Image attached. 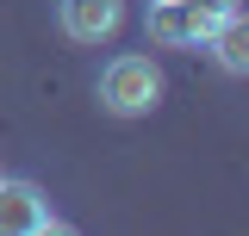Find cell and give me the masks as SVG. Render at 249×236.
<instances>
[{"instance_id":"6","label":"cell","mask_w":249,"mask_h":236,"mask_svg":"<svg viewBox=\"0 0 249 236\" xmlns=\"http://www.w3.org/2000/svg\"><path fill=\"white\" fill-rule=\"evenodd\" d=\"M199 6H206L212 19H224V13H243V0H199Z\"/></svg>"},{"instance_id":"5","label":"cell","mask_w":249,"mask_h":236,"mask_svg":"<svg viewBox=\"0 0 249 236\" xmlns=\"http://www.w3.org/2000/svg\"><path fill=\"white\" fill-rule=\"evenodd\" d=\"M206 50L218 56V68H224V75H249V25H243V13H224V19H212V31H206Z\"/></svg>"},{"instance_id":"1","label":"cell","mask_w":249,"mask_h":236,"mask_svg":"<svg viewBox=\"0 0 249 236\" xmlns=\"http://www.w3.org/2000/svg\"><path fill=\"white\" fill-rule=\"evenodd\" d=\"M93 93H100V106L112 118H143L162 106V68L150 56H137V50H119V56H106Z\"/></svg>"},{"instance_id":"2","label":"cell","mask_w":249,"mask_h":236,"mask_svg":"<svg viewBox=\"0 0 249 236\" xmlns=\"http://www.w3.org/2000/svg\"><path fill=\"white\" fill-rule=\"evenodd\" d=\"M56 230H69V224L56 218L37 180L0 174V236H56Z\"/></svg>"},{"instance_id":"3","label":"cell","mask_w":249,"mask_h":236,"mask_svg":"<svg viewBox=\"0 0 249 236\" xmlns=\"http://www.w3.org/2000/svg\"><path fill=\"white\" fill-rule=\"evenodd\" d=\"M143 31H150V44H162V50H206L212 13L199 0H150Z\"/></svg>"},{"instance_id":"7","label":"cell","mask_w":249,"mask_h":236,"mask_svg":"<svg viewBox=\"0 0 249 236\" xmlns=\"http://www.w3.org/2000/svg\"><path fill=\"white\" fill-rule=\"evenodd\" d=\"M0 174H6V168H0Z\"/></svg>"},{"instance_id":"4","label":"cell","mask_w":249,"mask_h":236,"mask_svg":"<svg viewBox=\"0 0 249 236\" xmlns=\"http://www.w3.org/2000/svg\"><path fill=\"white\" fill-rule=\"evenodd\" d=\"M56 25L69 44H106L124 25V0H56Z\"/></svg>"}]
</instances>
